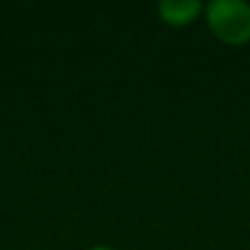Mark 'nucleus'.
I'll list each match as a JSON object with an SVG mask.
<instances>
[{"mask_svg": "<svg viewBox=\"0 0 250 250\" xmlns=\"http://www.w3.org/2000/svg\"><path fill=\"white\" fill-rule=\"evenodd\" d=\"M90 250H115V248H111V246H94Z\"/></svg>", "mask_w": 250, "mask_h": 250, "instance_id": "nucleus-3", "label": "nucleus"}, {"mask_svg": "<svg viewBox=\"0 0 250 250\" xmlns=\"http://www.w3.org/2000/svg\"><path fill=\"white\" fill-rule=\"evenodd\" d=\"M201 8L203 6L197 0H162L158 4V14L170 25H184L193 21Z\"/></svg>", "mask_w": 250, "mask_h": 250, "instance_id": "nucleus-2", "label": "nucleus"}, {"mask_svg": "<svg viewBox=\"0 0 250 250\" xmlns=\"http://www.w3.org/2000/svg\"><path fill=\"white\" fill-rule=\"evenodd\" d=\"M207 23L215 37L229 45L250 41V4L244 0H213L205 6Z\"/></svg>", "mask_w": 250, "mask_h": 250, "instance_id": "nucleus-1", "label": "nucleus"}]
</instances>
